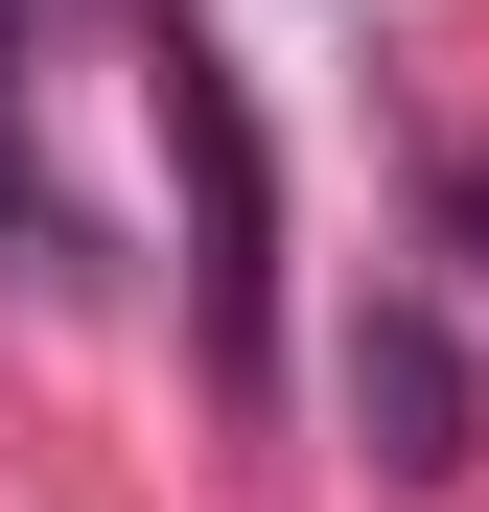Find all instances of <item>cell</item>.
I'll use <instances>...</instances> for the list:
<instances>
[{"label": "cell", "instance_id": "cell-4", "mask_svg": "<svg viewBox=\"0 0 489 512\" xmlns=\"http://www.w3.org/2000/svg\"><path fill=\"white\" fill-rule=\"evenodd\" d=\"M24 24H47V0H0V47H24Z\"/></svg>", "mask_w": 489, "mask_h": 512}, {"label": "cell", "instance_id": "cell-3", "mask_svg": "<svg viewBox=\"0 0 489 512\" xmlns=\"http://www.w3.org/2000/svg\"><path fill=\"white\" fill-rule=\"evenodd\" d=\"M443 233H466V256H489V140H443Z\"/></svg>", "mask_w": 489, "mask_h": 512}, {"label": "cell", "instance_id": "cell-2", "mask_svg": "<svg viewBox=\"0 0 489 512\" xmlns=\"http://www.w3.org/2000/svg\"><path fill=\"white\" fill-rule=\"evenodd\" d=\"M350 396L396 419V466H466V373H443V326H373V350H350Z\"/></svg>", "mask_w": 489, "mask_h": 512}, {"label": "cell", "instance_id": "cell-1", "mask_svg": "<svg viewBox=\"0 0 489 512\" xmlns=\"http://www.w3.org/2000/svg\"><path fill=\"white\" fill-rule=\"evenodd\" d=\"M163 163H187V303H210V396H280V163H257V94H233L210 24H163Z\"/></svg>", "mask_w": 489, "mask_h": 512}]
</instances>
